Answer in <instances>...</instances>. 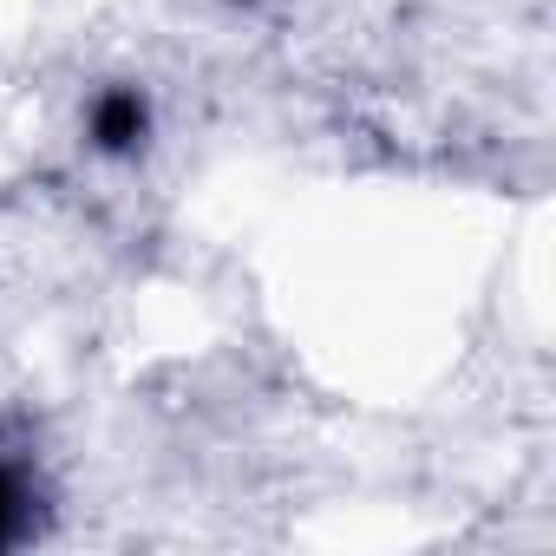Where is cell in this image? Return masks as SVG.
<instances>
[{
	"label": "cell",
	"mask_w": 556,
	"mask_h": 556,
	"mask_svg": "<svg viewBox=\"0 0 556 556\" xmlns=\"http://www.w3.org/2000/svg\"><path fill=\"white\" fill-rule=\"evenodd\" d=\"M86 131H92V144H99L105 157H131V151H144V138H151V99H144L138 86H105V92L92 99Z\"/></svg>",
	"instance_id": "cell-1"
},
{
	"label": "cell",
	"mask_w": 556,
	"mask_h": 556,
	"mask_svg": "<svg viewBox=\"0 0 556 556\" xmlns=\"http://www.w3.org/2000/svg\"><path fill=\"white\" fill-rule=\"evenodd\" d=\"M27 504H34L27 497V478L14 465H0V549L27 536Z\"/></svg>",
	"instance_id": "cell-2"
}]
</instances>
